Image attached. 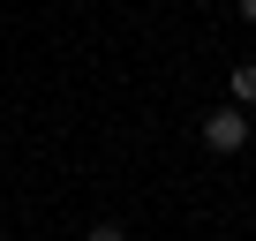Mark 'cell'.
Returning a JSON list of instances; mask_svg holds the SVG:
<instances>
[{
    "label": "cell",
    "instance_id": "obj_4",
    "mask_svg": "<svg viewBox=\"0 0 256 241\" xmlns=\"http://www.w3.org/2000/svg\"><path fill=\"white\" fill-rule=\"evenodd\" d=\"M241 16H248V23H256V0H241Z\"/></svg>",
    "mask_w": 256,
    "mask_h": 241
},
{
    "label": "cell",
    "instance_id": "obj_1",
    "mask_svg": "<svg viewBox=\"0 0 256 241\" xmlns=\"http://www.w3.org/2000/svg\"><path fill=\"white\" fill-rule=\"evenodd\" d=\"M248 144V106H218L211 120H204V151H218V158H234Z\"/></svg>",
    "mask_w": 256,
    "mask_h": 241
},
{
    "label": "cell",
    "instance_id": "obj_2",
    "mask_svg": "<svg viewBox=\"0 0 256 241\" xmlns=\"http://www.w3.org/2000/svg\"><path fill=\"white\" fill-rule=\"evenodd\" d=\"M234 106H256V60L234 68Z\"/></svg>",
    "mask_w": 256,
    "mask_h": 241
},
{
    "label": "cell",
    "instance_id": "obj_3",
    "mask_svg": "<svg viewBox=\"0 0 256 241\" xmlns=\"http://www.w3.org/2000/svg\"><path fill=\"white\" fill-rule=\"evenodd\" d=\"M83 241H128V234H120V226H90Z\"/></svg>",
    "mask_w": 256,
    "mask_h": 241
}]
</instances>
